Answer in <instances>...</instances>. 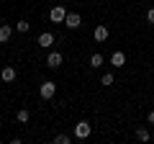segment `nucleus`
<instances>
[{
	"mask_svg": "<svg viewBox=\"0 0 154 144\" xmlns=\"http://www.w3.org/2000/svg\"><path fill=\"white\" fill-rule=\"evenodd\" d=\"M54 93H57V85L51 83V80L41 83V88H38V95H41L44 100H51V98H54Z\"/></svg>",
	"mask_w": 154,
	"mask_h": 144,
	"instance_id": "1",
	"label": "nucleus"
},
{
	"mask_svg": "<svg viewBox=\"0 0 154 144\" xmlns=\"http://www.w3.org/2000/svg\"><path fill=\"white\" fill-rule=\"evenodd\" d=\"M62 62H64V57H62L59 52H51V54L46 57V67H49V70H59Z\"/></svg>",
	"mask_w": 154,
	"mask_h": 144,
	"instance_id": "2",
	"label": "nucleus"
},
{
	"mask_svg": "<svg viewBox=\"0 0 154 144\" xmlns=\"http://www.w3.org/2000/svg\"><path fill=\"white\" fill-rule=\"evenodd\" d=\"M90 131H93V126H90L88 121H80V124L75 126V136H77V139H88Z\"/></svg>",
	"mask_w": 154,
	"mask_h": 144,
	"instance_id": "3",
	"label": "nucleus"
},
{
	"mask_svg": "<svg viewBox=\"0 0 154 144\" xmlns=\"http://www.w3.org/2000/svg\"><path fill=\"white\" fill-rule=\"evenodd\" d=\"M36 44L41 46V49H49V46L54 44V33H51V31H44V33H38V39H36Z\"/></svg>",
	"mask_w": 154,
	"mask_h": 144,
	"instance_id": "4",
	"label": "nucleus"
},
{
	"mask_svg": "<svg viewBox=\"0 0 154 144\" xmlns=\"http://www.w3.org/2000/svg\"><path fill=\"white\" fill-rule=\"evenodd\" d=\"M49 18H51L54 23H64V18H67L64 5H54V8H51V13H49Z\"/></svg>",
	"mask_w": 154,
	"mask_h": 144,
	"instance_id": "5",
	"label": "nucleus"
},
{
	"mask_svg": "<svg viewBox=\"0 0 154 144\" xmlns=\"http://www.w3.org/2000/svg\"><path fill=\"white\" fill-rule=\"evenodd\" d=\"M80 23H82V18H80V13H67V18H64V26L69 28V31H75V28H80Z\"/></svg>",
	"mask_w": 154,
	"mask_h": 144,
	"instance_id": "6",
	"label": "nucleus"
},
{
	"mask_svg": "<svg viewBox=\"0 0 154 144\" xmlns=\"http://www.w3.org/2000/svg\"><path fill=\"white\" fill-rule=\"evenodd\" d=\"M0 80H3V83H13V80H16V70H13L11 64H5L0 70Z\"/></svg>",
	"mask_w": 154,
	"mask_h": 144,
	"instance_id": "7",
	"label": "nucleus"
},
{
	"mask_svg": "<svg viewBox=\"0 0 154 144\" xmlns=\"http://www.w3.org/2000/svg\"><path fill=\"white\" fill-rule=\"evenodd\" d=\"M110 64H113V67H123V64H126V54H123V52H113Z\"/></svg>",
	"mask_w": 154,
	"mask_h": 144,
	"instance_id": "8",
	"label": "nucleus"
},
{
	"mask_svg": "<svg viewBox=\"0 0 154 144\" xmlns=\"http://www.w3.org/2000/svg\"><path fill=\"white\" fill-rule=\"evenodd\" d=\"M11 33H13V28L8 26V23H3V26H0V44H8Z\"/></svg>",
	"mask_w": 154,
	"mask_h": 144,
	"instance_id": "9",
	"label": "nucleus"
},
{
	"mask_svg": "<svg viewBox=\"0 0 154 144\" xmlns=\"http://www.w3.org/2000/svg\"><path fill=\"white\" fill-rule=\"evenodd\" d=\"M93 36H95V41H105L108 39V26H98L93 31Z\"/></svg>",
	"mask_w": 154,
	"mask_h": 144,
	"instance_id": "10",
	"label": "nucleus"
},
{
	"mask_svg": "<svg viewBox=\"0 0 154 144\" xmlns=\"http://www.w3.org/2000/svg\"><path fill=\"white\" fill-rule=\"evenodd\" d=\"M103 62H105V57H103V54H93V57H90V67H93V70L103 67Z\"/></svg>",
	"mask_w": 154,
	"mask_h": 144,
	"instance_id": "11",
	"label": "nucleus"
},
{
	"mask_svg": "<svg viewBox=\"0 0 154 144\" xmlns=\"http://www.w3.org/2000/svg\"><path fill=\"white\" fill-rule=\"evenodd\" d=\"M28 118H31V113H28V108H21V111L16 113V121H21V124H26Z\"/></svg>",
	"mask_w": 154,
	"mask_h": 144,
	"instance_id": "12",
	"label": "nucleus"
},
{
	"mask_svg": "<svg viewBox=\"0 0 154 144\" xmlns=\"http://www.w3.org/2000/svg\"><path fill=\"white\" fill-rule=\"evenodd\" d=\"M136 139H139V142H149V129H136Z\"/></svg>",
	"mask_w": 154,
	"mask_h": 144,
	"instance_id": "13",
	"label": "nucleus"
},
{
	"mask_svg": "<svg viewBox=\"0 0 154 144\" xmlns=\"http://www.w3.org/2000/svg\"><path fill=\"white\" fill-rule=\"evenodd\" d=\"M116 83V77H113V72H105L103 77H100V85H113Z\"/></svg>",
	"mask_w": 154,
	"mask_h": 144,
	"instance_id": "14",
	"label": "nucleus"
},
{
	"mask_svg": "<svg viewBox=\"0 0 154 144\" xmlns=\"http://www.w3.org/2000/svg\"><path fill=\"white\" fill-rule=\"evenodd\" d=\"M72 139H69V134H57L54 136V144H69Z\"/></svg>",
	"mask_w": 154,
	"mask_h": 144,
	"instance_id": "15",
	"label": "nucleus"
},
{
	"mask_svg": "<svg viewBox=\"0 0 154 144\" xmlns=\"http://www.w3.org/2000/svg\"><path fill=\"white\" fill-rule=\"evenodd\" d=\"M28 28H31V23H28V21H18L16 23V31H21V33H26Z\"/></svg>",
	"mask_w": 154,
	"mask_h": 144,
	"instance_id": "16",
	"label": "nucleus"
},
{
	"mask_svg": "<svg viewBox=\"0 0 154 144\" xmlns=\"http://www.w3.org/2000/svg\"><path fill=\"white\" fill-rule=\"evenodd\" d=\"M146 21L154 23V8H149V11H146Z\"/></svg>",
	"mask_w": 154,
	"mask_h": 144,
	"instance_id": "17",
	"label": "nucleus"
},
{
	"mask_svg": "<svg viewBox=\"0 0 154 144\" xmlns=\"http://www.w3.org/2000/svg\"><path fill=\"white\" fill-rule=\"evenodd\" d=\"M149 124L154 126V111H149Z\"/></svg>",
	"mask_w": 154,
	"mask_h": 144,
	"instance_id": "18",
	"label": "nucleus"
},
{
	"mask_svg": "<svg viewBox=\"0 0 154 144\" xmlns=\"http://www.w3.org/2000/svg\"><path fill=\"white\" fill-rule=\"evenodd\" d=\"M152 72H154V70H152Z\"/></svg>",
	"mask_w": 154,
	"mask_h": 144,
	"instance_id": "19",
	"label": "nucleus"
}]
</instances>
